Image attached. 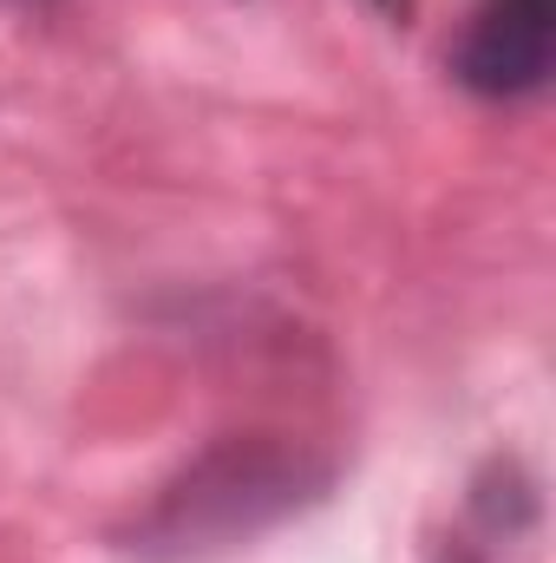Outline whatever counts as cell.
I'll return each mask as SVG.
<instances>
[{"label": "cell", "mask_w": 556, "mask_h": 563, "mask_svg": "<svg viewBox=\"0 0 556 563\" xmlns=\"http://www.w3.org/2000/svg\"><path fill=\"white\" fill-rule=\"evenodd\" d=\"M458 73L478 92H531L551 73V0H498L458 46Z\"/></svg>", "instance_id": "7a4b0ae2"}, {"label": "cell", "mask_w": 556, "mask_h": 563, "mask_svg": "<svg viewBox=\"0 0 556 563\" xmlns=\"http://www.w3.org/2000/svg\"><path fill=\"white\" fill-rule=\"evenodd\" d=\"M301 492H308L301 452L230 445V452L203 459L177 492H164V505L144 518V544L151 551H210L236 531L281 518L288 505H301Z\"/></svg>", "instance_id": "6da1fadb"}]
</instances>
